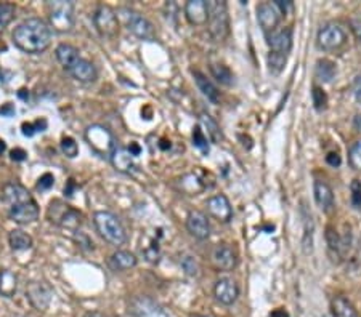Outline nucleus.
Wrapping results in <instances>:
<instances>
[{"mask_svg":"<svg viewBox=\"0 0 361 317\" xmlns=\"http://www.w3.org/2000/svg\"><path fill=\"white\" fill-rule=\"evenodd\" d=\"M13 44L25 53H42L51 44V29L40 18H27L13 31Z\"/></svg>","mask_w":361,"mask_h":317,"instance_id":"1","label":"nucleus"},{"mask_svg":"<svg viewBox=\"0 0 361 317\" xmlns=\"http://www.w3.org/2000/svg\"><path fill=\"white\" fill-rule=\"evenodd\" d=\"M94 224L99 234L111 245H122L127 240V233L119 218L111 212H96Z\"/></svg>","mask_w":361,"mask_h":317,"instance_id":"2","label":"nucleus"},{"mask_svg":"<svg viewBox=\"0 0 361 317\" xmlns=\"http://www.w3.org/2000/svg\"><path fill=\"white\" fill-rule=\"evenodd\" d=\"M118 16L120 18V21L124 22V26L139 39L153 40L156 37V31H154V26L151 25V21L146 20L145 16L139 13V11L130 10V8H119Z\"/></svg>","mask_w":361,"mask_h":317,"instance_id":"3","label":"nucleus"},{"mask_svg":"<svg viewBox=\"0 0 361 317\" xmlns=\"http://www.w3.org/2000/svg\"><path fill=\"white\" fill-rule=\"evenodd\" d=\"M47 7L50 26L58 32H70L74 27V4L56 0V2H49Z\"/></svg>","mask_w":361,"mask_h":317,"instance_id":"4","label":"nucleus"},{"mask_svg":"<svg viewBox=\"0 0 361 317\" xmlns=\"http://www.w3.org/2000/svg\"><path fill=\"white\" fill-rule=\"evenodd\" d=\"M85 140L94 151L101 157H111L114 149L118 148L113 134L101 125H91L85 131Z\"/></svg>","mask_w":361,"mask_h":317,"instance_id":"5","label":"nucleus"},{"mask_svg":"<svg viewBox=\"0 0 361 317\" xmlns=\"http://www.w3.org/2000/svg\"><path fill=\"white\" fill-rule=\"evenodd\" d=\"M49 218L50 221H55L58 226L70 229L72 233H77L79 226L82 224V213L72 209V207L61 204L60 200H55L50 204Z\"/></svg>","mask_w":361,"mask_h":317,"instance_id":"6","label":"nucleus"},{"mask_svg":"<svg viewBox=\"0 0 361 317\" xmlns=\"http://www.w3.org/2000/svg\"><path fill=\"white\" fill-rule=\"evenodd\" d=\"M209 5V25L210 34L217 40H223L228 36V10L227 4L220 0H212L208 2Z\"/></svg>","mask_w":361,"mask_h":317,"instance_id":"7","label":"nucleus"},{"mask_svg":"<svg viewBox=\"0 0 361 317\" xmlns=\"http://www.w3.org/2000/svg\"><path fill=\"white\" fill-rule=\"evenodd\" d=\"M94 25L101 36L116 37L119 34V16L108 5H100L94 13Z\"/></svg>","mask_w":361,"mask_h":317,"instance_id":"8","label":"nucleus"},{"mask_svg":"<svg viewBox=\"0 0 361 317\" xmlns=\"http://www.w3.org/2000/svg\"><path fill=\"white\" fill-rule=\"evenodd\" d=\"M317 40H318V47L321 50L332 51V50L341 48L342 45H346L347 36L339 25L329 22V25H324L319 29Z\"/></svg>","mask_w":361,"mask_h":317,"instance_id":"9","label":"nucleus"},{"mask_svg":"<svg viewBox=\"0 0 361 317\" xmlns=\"http://www.w3.org/2000/svg\"><path fill=\"white\" fill-rule=\"evenodd\" d=\"M26 297L34 309L45 311L50 306L51 298H53V290L45 282H31L26 287Z\"/></svg>","mask_w":361,"mask_h":317,"instance_id":"10","label":"nucleus"},{"mask_svg":"<svg viewBox=\"0 0 361 317\" xmlns=\"http://www.w3.org/2000/svg\"><path fill=\"white\" fill-rule=\"evenodd\" d=\"M205 207H208V212L210 216H214L217 221L220 223H228L232 221L233 218V209L230 200H228L227 195L219 194L210 198L208 202H205Z\"/></svg>","mask_w":361,"mask_h":317,"instance_id":"11","label":"nucleus"},{"mask_svg":"<svg viewBox=\"0 0 361 317\" xmlns=\"http://www.w3.org/2000/svg\"><path fill=\"white\" fill-rule=\"evenodd\" d=\"M186 229L193 238H196L199 240L209 239L210 235V223L208 220V216H205L203 212H198V210H193L188 213Z\"/></svg>","mask_w":361,"mask_h":317,"instance_id":"12","label":"nucleus"},{"mask_svg":"<svg viewBox=\"0 0 361 317\" xmlns=\"http://www.w3.org/2000/svg\"><path fill=\"white\" fill-rule=\"evenodd\" d=\"M214 295L217 302L225 304V306H232V304L236 302L239 297V287L233 279L223 278L215 282L214 285Z\"/></svg>","mask_w":361,"mask_h":317,"instance_id":"13","label":"nucleus"},{"mask_svg":"<svg viewBox=\"0 0 361 317\" xmlns=\"http://www.w3.org/2000/svg\"><path fill=\"white\" fill-rule=\"evenodd\" d=\"M185 16L190 25L204 26L209 22V5L205 0H190L185 5Z\"/></svg>","mask_w":361,"mask_h":317,"instance_id":"14","label":"nucleus"},{"mask_svg":"<svg viewBox=\"0 0 361 317\" xmlns=\"http://www.w3.org/2000/svg\"><path fill=\"white\" fill-rule=\"evenodd\" d=\"M8 215L11 220L18 224H30L34 223L39 218V207L36 200L25 202V204L10 207Z\"/></svg>","mask_w":361,"mask_h":317,"instance_id":"15","label":"nucleus"},{"mask_svg":"<svg viewBox=\"0 0 361 317\" xmlns=\"http://www.w3.org/2000/svg\"><path fill=\"white\" fill-rule=\"evenodd\" d=\"M257 21H259L263 31L270 34L277 31V26L279 25V11L273 4L263 2L257 7Z\"/></svg>","mask_w":361,"mask_h":317,"instance_id":"16","label":"nucleus"},{"mask_svg":"<svg viewBox=\"0 0 361 317\" xmlns=\"http://www.w3.org/2000/svg\"><path fill=\"white\" fill-rule=\"evenodd\" d=\"M212 263L220 271H232L236 266V253L233 252L230 245L219 244L212 252Z\"/></svg>","mask_w":361,"mask_h":317,"instance_id":"17","label":"nucleus"},{"mask_svg":"<svg viewBox=\"0 0 361 317\" xmlns=\"http://www.w3.org/2000/svg\"><path fill=\"white\" fill-rule=\"evenodd\" d=\"M2 198L7 202L8 207H15L20 204H25V202L34 200L30 191L23 186L20 183H7L2 188Z\"/></svg>","mask_w":361,"mask_h":317,"instance_id":"18","label":"nucleus"},{"mask_svg":"<svg viewBox=\"0 0 361 317\" xmlns=\"http://www.w3.org/2000/svg\"><path fill=\"white\" fill-rule=\"evenodd\" d=\"M68 72H70L71 76L80 84H91L95 82L96 77H99L96 67L91 65L89 60H85V58H79Z\"/></svg>","mask_w":361,"mask_h":317,"instance_id":"19","label":"nucleus"},{"mask_svg":"<svg viewBox=\"0 0 361 317\" xmlns=\"http://www.w3.org/2000/svg\"><path fill=\"white\" fill-rule=\"evenodd\" d=\"M134 157H135V155L132 154L129 149H125L122 146H118L113 151L110 160H111L114 169H116L118 172L127 173V175H130V173H134L135 169H137Z\"/></svg>","mask_w":361,"mask_h":317,"instance_id":"20","label":"nucleus"},{"mask_svg":"<svg viewBox=\"0 0 361 317\" xmlns=\"http://www.w3.org/2000/svg\"><path fill=\"white\" fill-rule=\"evenodd\" d=\"M267 44L272 51L288 55L292 48V31L291 29H283V31H273L267 34Z\"/></svg>","mask_w":361,"mask_h":317,"instance_id":"21","label":"nucleus"},{"mask_svg":"<svg viewBox=\"0 0 361 317\" xmlns=\"http://www.w3.org/2000/svg\"><path fill=\"white\" fill-rule=\"evenodd\" d=\"M313 194L321 212L324 213L332 212V209H334V193H332L329 184L317 180L313 184Z\"/></svg>","mask_w":361,"mask_h":317,"instance_id":"22","label":"nucleus"},{"mask_svg":"<svg viewBox=\"0 0 361 317\" xmlns=\"http://www.w3.org/2000/svg\"><path fill=\"white\" fill-rule=\"evenodd\" d=\"M56 60H58L60 65L70 71V67L79 60V50L76 47H72L70 44H60L58 47L55 50Z\"/></svg>","mask_w":361,"mask_h":317,"instance_id":"23","label":"nucleus"},{"mask_svg":"<svg viewBox=\"0 0 361 317\" xmlns=\"http://www.w3.org/2000/svg\"><path fill=\"white\" fill-rule=\"evenodd\" d=\"M8 244L11 247V250L25 252V250H30L32 247V238L30 234H26L25 231L13 229L10 231L8 234Z\"/></svg>","mask_w":361,"mask_h":317,"instance_id":"24","label":"nucleus"},{"mask_svg":"<svg viewBox=\"0 0 361 317\" xmlns=\"http://www.w3.org/2000/svg\"><path fill=\"white\" fill-rule=\"evenodd\" d=\"M111 268L116 271H125L137 266V257L129 250H118L111 257Z\"/></svg>","mask_w":361,"mask_h":317,"instance_id":"25","label":"nucleus"},{"mask_svg":"<svg viewBox=\"0 0 361 317\" xmlns=\"http://www.w3.org/2000/svg\"><path fill=\"white\" fill-rule=\"evenodd\" d=\"M193 76H194V80H196V84H198V89L203 91V95L212 103H219L220 93H219V90H217V86L212 84L210 80L204 76V74H201L199 71H194Z\"/></svg>","mask_w":361,"mask_h":317,"instance_id":"26","label":"nucleus"},{"mask_svg":"<svg viewBox=\"0 0 361 317\" xmlns=\"http://www.w3.org/2000/svg\"><path fill=\"white\" fill-rule=\"evenodd\" d=\"M16 287H18V278L11 271H2L0 273V295L11 298L16 293Z\"/></svg>","mask_w":361,"mask_h":317,"instance_id":"27","label":"nucleus"},{"mask_svg":"<svg viewBox=\"0 0 361 317\" xmlns=\"http://www.w3.org/2000/svg\"><path fill=\"white\" fill-rule=\"evenodd\" d=\"M331 308L334 317H360L357 309L353 308V304L342 297H337L332 299Z\"/></svg>","mask_w":361,"mask_h":317,"instance_id":"28","label":"nucleus"},{"mask_svg":"<svg viewBox=\"0 0 361 317\" xmlns=\"http://www.w3.org/2000/svg\"><path fill=\"white\" fill-rule=\"evenodd\" d=\"M201 125L204 127L205 129V134H208V136L210 138L212 143H220L222 140V130L219 124H217V120L212 117V115H209L208 112H203L201 114Z\"/></svg>","mask_w":361,"mask_h":317,"instance_id":"29","label":"nucleus"},{"mask_svg":"<svg viewBox=\"0 0 361 317\" xmlns=\"http://www.w3.org/2000/svg\"><path fill=\"white\" fill-rule=\"evenodd\" d=\"M336 65L329 60H319L317 63V77L323 82H331L336 77Z\"/></svg>","mask_w":361,"mask_h":317,"instance_id":"30","label":"nucleus"},{"mask_svg":"<svg viewBox=\"0 0 361 317\" xmlns=\"http://www.w3.org/2000/svg\"><path fill=\"white\" fill-rule=\"evenodd\" d=\"M15 13H16V8L13 4H8V2L0 4V32H4L5 27L13 21Z\"/></svg>","mask_w":361,"mask_h":317,"instance_id":"31","label":"nucleus"},{"mask_svg":"<svg viewBox=\"0 0 361 317\" xmlns=\"http://www.w3.org/2000/svg\"><path fill=\"white\" fill-rule=\"evenodd\" d=\"M212 76L217 79V82L223 85H232L233 84V72L223 65H212L210 66Z\"/></svg>","mask_w":361,"mask_h":317,"instance_id":"32","label":"nucleus"},{"mask_svg":"<svg viewBox=\"0 0 361 317\" xmlns=\"http://www.w3.org/2000/svg\"><path fill=\"white\" fill-rule=\"evenodd\" d=\"M268 67L273 74H279L286 66V61H288V55L278 53V51H270V55L267 58Z\"/></svg>","mask_w":361,"mask_h":317,"instance_id":"33","label":"nucleus"},{"mask_svg":"<svg viewBox=\"0 0 361 317\" xmlns=\"http://www.w3.org/2000/svg\"><path fill=\"white\" fill-rule=\"evenodd\" d=\"M193 144H194V148H198L204 155L209 154L208 135L204 134V130H201V127H196V129L193 130Z\"/></svg>","mask_w":361,"mask_h":317,"instance_id":"34","label":"nucleus"},{"mask_svg":"<svg viewBox=\"0 0 361 317\" xmlns=\"http://www.w3.org/2000/svg\"><path fill=\"white\" fill-rule=\"evenodd\" d=\"M348 164L353 170L361 172V140L355 141L348 149Z\"/></svg>","mask_w":361,"mask_h":317,"instance_id":"35","label":"nucleus"},{"mask_svg":"<svg viewBox=\"0 0 361 317\" xmlns=\"http://www.w3.org/2000/svg\"><path fill=\"white\" fill-rule=\"evenodd\" d=\"M190 183H188L185 178H182L180 184H182V189L185 193H188L190 195H198V193H201L204 189V184L199 181V178L196 175H190Z\"/></svg>","mask_w":361,"mask_h":317,"instance_id":"36","label":"nucleus"},{"mask_svg":"<svg viewBox=\"0 0 361 317\" xmlns=\"http://www.w3.org/2000/svg\"><path fill=\"white\" fill-rule=\"evenodd\" d=\"M61 151H63V154L66 155V157H70V159L76 157V155L79 154V146H77L76 140H74V138H71V136L63 138V140H61Z\"/></svg>","mask_w":361,"mask_h":317,"instance_id":"37","label":"nucleus"},{"mask_svg":"<svg viewBox=\"0 0 361 317\" xmlns=\"http://www.w3.org/2000/svg\"><path fill=\"white\" fill-rule=\"evenodd\" d=\"M23 135L25 136H34L39 131H44L47 129V120H36V122H27V124H23Z\"/></svg>","mask_w":361,"mask_h":317,"instance_id":"38","label":"nucleus"},{"mask_svg":"<svg viewBox=\"0 0 361 317\" xmlns=\"http://www.w3.org/2000/svg\"><path fill=\"white\" fill-rule=\"evenodd\" d=\"M350 202L355 210L361 212V181L353 180L350 184Z\"/></svg>","mask_w":361,"mask_h":317,"instance_id":"39","label":"nucleus"},{"mask_svg":"<svg viewBox=\"0 0 361 317\" xmlns=\"http://www.w3.org/2000/svg\"><path fill=\"white\" fill-rule=\"evenodd\" d=\"M312 98H313V105L318 109V111H323V109H326V105H328V98H326V93L319 89V86H315L312 91Z\"/></svg>","mask_w":361,"mask_h":317,"instance_id":"40","label":"nucleus"},{"mask_svg":"<svg viewBox=\"0 0 361 317\" xmlns=\"http://www.w3.org/2000/svg\"><path fill=\"white\" fill-rule=\"evenodd\" d=\"M182 268L188 276H198V271H199L198 263H196V259L191 257H185L182 259Z\"/></svg>","mask_w":361,"mask_h":317,"instance_id":"41","label":"nucleus"},{"mask_svg":"<svg viewBox=\"0 0 361 317\" xmlns=\"http://www.w3.org/2000/svg\"><path fill=\"white\" fill-rule=\"evenodd\" d=\"M74 240L77 242L80 249H84V250H91V249H94V242H91L89 239V235H85L84 233H79V231H77V233H74Z\"/></svg>","mask_w":361,"mask_h":317,"instance_id":"42","label":"nucleus"},{"mask_svg":"<svg viewBox=\"0 0 361 317\" xmlns=\"http://www.w3.org/2000/svg\"><path fill=\"white\" fill-rule=\"evenodd\" d=\"M53 183H55L53 175H51V173H45V175L39 178L37 189H39V191H49V189L53 186Z\"/></svg>","mask_w":361,"mask_h":317,"instance_id":"43","label":"nucleus"},{"mask_svg":"<svg viewBox=\"0 0 361 317\" xmlns=\"http://www.w3.org/2000/svg\"><path fill=\"white\" fill-rule=\"evenodd\" d=\"M273 5L277 7L279 13H283V15L288 13V10L292 8V2H288V0H274Z\"/></svg>","mask_w":361,"mask_h":317,"instance_id":"44","label":"nucleus"},{"mask_svg":"<svg viewBox=\"0 0 361 317\" xmlns=\"http://www.w3.org/2000/svg\"><path fill=\"white\" fill-rule=\"evenodd\" d=\"M353 95H355V100L361 105V74L353 80Z\"/></svg>","mask_w":361,"mask_h":317,"instance_id":"45","label":"nucleus"},{"mask_svg":"<svg viewBox=\"0 0 361 317\" xmlns=\"http://www.w3.org/2000/svg\"><path fill=\"white\" fill-rule=\"evenodd\" d=\"M350 27H352V32L355 34V37H357V40L361 44V20H352Z\"/></svg>","mask_w":361,"mask_h":317,"instance_id":"46","label":"nucleus"},{"mask_svg":"<svg viewBox=\"0 0 361 317\" xmlns=\"http://www.w3.org/2000/svg\"><path fill=\"white\" fill-rule=\"evenodd\" d=\"M326 162H328L331 167H339L341 165V155L331 153L329 155H326Z\"/></svg>","mask_w":361,"mask_h":317,"instance_id":"47","label":"nucleus"},{"mask_svg":"<svg viewBox=\"0 0 361 317\" xmlns=\"http://www.w3.org/2000/svg\"><path fill=\"white\" fill-rule=\"evenodd\" d=\"M26 151H23V149H13V151H11V159L13 160H16V162H21V160H25L26 159Z\"/></svg>","mask_w":361,"mask_h":317,"instance_id":"48","label":"nucleus"},{"mask_svg":"<svg viewBox=\"0 0 361 317\" xmlns=\"http://www.w3.org/2000/svg\"><path fill=\"white\" fill-rule=\"evenodd\" d=\"M13 112H15V109L11 105H7V106H5V109H0V114H2V115H11Z\"/></svg>","mask_w":361,"mask_h":317,"instance_id":"49","label":"nucleus"},{"mask_svg":"<svg viewBox=\"0 0 361 317\" xmlns=\"http://www.w3.org/2000/svg\"><path fill=\"white\" fill-rule=\"evenodd\" d=\"M84 317H106V316L100 313V311H89V313H85Z\"/></svg>","mask_w":361,"mask_h":317,"instance_id":"50","label":"nucleus"},{"mask_svg":"<svg viewBox=\"0 0 361 317\" xmlns=\"http://www.w3.org/2000/svg\"><path fill=\"white\" fill-rule=\"evenodd\" d=\"M355 127L361 131V115H357V119H355Z\"/></svg>","mask_w":361,"mask_h":317,"instance_id":"51","label":"nucleus"},{"mask_svg":"<svg viewBox=\"0 0 361 317\" xmlns=\"http://www.w3.org/2000/svg\"><path fill=\"white\" fill-rule=\"evenodd\" d=\"M5 149H7V144H5L4 140H0V155L5 153Z\"/></svg>","mask_w":361,"mask_h":317,"instance_id":"52","label":"nucleus"},{"mask_svg":"<svg viewBox=\"0 0 361 317\" xmlns=\"http://www.w3.org/2000/svg\"><path fill=\"white\" fill-rule=\"evenodd\" d=\"M21 317H39L37 314H34V313H30V314H25V316H21Z\"/></svg>","mask_w":361,"mask_h":317,"instance_id":"53","label":"nucleus"}]
</instances>
